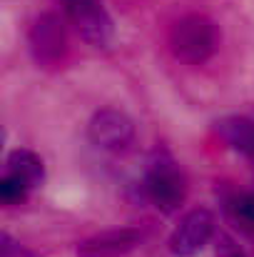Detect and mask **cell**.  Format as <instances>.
<instances>
[{"mask_svg": "<svg viewBox=\"0 0 254 257\" xmlns=\"http://www.w3.org/2000/svg\"><path fill=\"white\" fill-rule=\"evenodd\" d=\"M217 43H219L217 25L197 13L179 18L169 30V50L177 60L187 65H199L209 60L217 50Z\"/></svg>", "mask_w": 254, "mask_h": 257, "instance_id": "cell-1", "label": "cell"}, {"mask_svg": "<svg viewBox=\"0 0 254 257\" xmlns=\"http://www.w3.org/2000/svg\"><path fill=\"white\" fill-rule=\"evenodd\" d=\"M28 45H30V55L38 65H43V68L58 65L68 53V33H65L63 18L58 13L38 15L30 25Z\"/></svg>", "mask_w": 254, "mask_h": 257, "instance_id": "cell-2", "label": "cell"}, {"mask_svg": "<svg viewBox=\"0 0 254 257\" xmlns=\"http://www.w3.org/2000/svg\"><path fill=\"white\" fill-rule=\"evenodd\" d=\"M142 187H145L147 200L162 212H174L184 202V195H187V185H184L182 172L167 158H160L147 168Z\"/></svg>", "mask_w": 254, "mask_h": 257, "instance_id": "cell-3", "label": "cell"}, {"mask_svg": "<svg viewBox=\"0 0 254 257\" xmlns=\"http://www.w3.org/2000/svg\"><path fill=\"white\" fill-rule=\"evenodd\" d=\"M63 8L85 43H90L92 48L110 45L115 25L100 0H63Z\"/></svg>", "mask_w": 254, "mask_h": 257, "instance_id": "cell-4", "label": "cell"}, {"mask_svg": "<svg viewBox=\"0 0 254 257\" xmlns=\"http://www.w3.org/2000/svg\"><path fill=\"white\" fill-rule=\"evenodd\" d=\"M87 138L92 145L107 153H122L135 140V122L130 115L115 107H102L92 115L87 125Z\"/></svg>", "mask_w": 254, "mask_h": 257, "instance_id": "cell-5", "label": "cell"}, {"mask_svg": "<svg viewBox=\"0 0 254 257\" xmlns=\"http://www.w3.org/2000/svg\"><path fill=\"white\" fill-rule=\"evenodd\" d=\"M214 237V215L204 207L189 210L169 237V252L174 257H194Z\"/></svg>", "mask_w": 254, "mask_h": 257, "instance_id": "cell-6", "label": "cell"}, {"mask_svg": "<svg viewBox=\"0 0 254 257\" xmlns=\"http://www.w3.org/2000/svg\"><path fill=\"white\" fill-rule=\"evenodd\" d=\"M142 242V232L135 227L105 230L78 245V257H125Z\"/></svg>", "mask_w": 254, "mask_h": 257, "instance_id": "cell-7", "label": "cell"}, {"mask_svg": "<svg viewBox=\"0 0 254 257\" xmlns=\"http://www.w3.org/2000/svg\"><path fill=\"white\" fill-rule=\"evenodd\" d=\"M217 133L219 138L244 158L254 160V120L244 115H229L217 120Z\"/></svg>", "mask_w": 254, "mask_h": 257, "instance_id": "cell-8", "label": "cell"}, {"mask_svg": "<svg viewBox=\"0 0 254 257\" xmlns=\"http://www.w3.org/2000/svg\"><path fill=\"white\" fill-rule=\"evenodd\" d=\"M8 170L10 175H15V177H20L30 190L33 187H40L43 185V180H45V168H43V160L33 153V150H23V148H18V150H13L10 155H8Z\"/></svg>", "mask_w": 254, "mask_h": 257, "instance_id": "cell-9", "label": "cell"}, {"mask_svg": "<svg viewBox=\"0 0 254 257\" xmlns=\"http://www.w3.org/2000/svg\"><path fill=\"white\" fill-rule=\"evenodd\" d=\"M28 195H30V187L20 177H15L10 172L3 175V180H0V202L3 205H8V207L20 205V202L28 200Z\"/></svg>", "mask_w": 254, "mask_h": 257, "instance_id": "cell-10", "label": "cell"}, {"mask_svg": "<svg viewBox=\"0 0 254 257\" xmlns=\"http://www.w3.org/2000/svg\"><path fill=\"white\" fill-rule=\"evenodd\" d=\"M232 215L234 220L244 227V230H254V192H239L232 200Z\"/></svg>", "mask_w": 254, "mask_h": 257, "instance_id": "cell-11", "label": "cell"}, {"mask_svg": "<svg viewBox=\"0 0 254 257\" xmlns=\"http://www.w3.org/2000/svg\"><path fill=\"white\" fill-rule=\"evenodd\" d=\"M214 257H247V255H244V250L237 245V240H234V237H229V235L219 232V235H217Z\"/></svg>", "mask_w": 254, "mask_h": 257, "instance_id": "cell-12", "label": "cell"}, {"mask_svg": "<svg viewBox=\"0 0 254 257\" xmlns=\"http://www.w3.org/2000/svg\"><path fill=\"white\" fill-rule=\"evenodd\" d=\"M0 240H3V245H0V257H30L10 235H8V232H3Z\"/></svg>", "mask_w": 254, "mask_h": 257, "instance_id": "cell-13", "label": "cell"}]
</instances>
